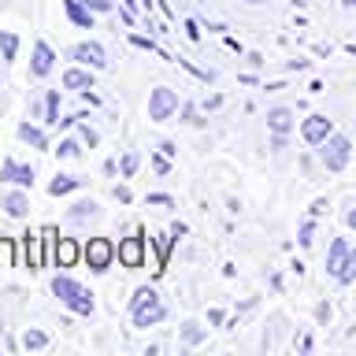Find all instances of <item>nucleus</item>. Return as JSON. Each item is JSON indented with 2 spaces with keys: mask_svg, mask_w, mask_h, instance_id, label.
I'll return each instance as SVG.
<instances>
[{
  "mask_svg": "<svg viewBox=\"0 0 356 356\" xmlns=\"http://www.w3.org/2000/svg\"><path fill=\"white\" fill-rule=\"evenodd\" d=\"M78 186H82V178H78V175H56L49 182V193L63 197V193H71V189H78Z\"/></svg>",
  "mask_w": 356,
  "mask_h": 356,
  "instance_id": "18",
  "label": "nucleus"
},
{
  "mask_svg": "<svg viewBox=\"0 0 356 356\" xmlns=\"http://www.w3.org/2000/svg\"><path fill=\"white\" fill-rule=\"evenodd\" d=\"M345 222H349V227L356 230V208H349V211H345Z\"/></svg>",
  "mask_w": 356,
  "mask_h": 356,
  "instance_id": "39",
  "label": "nucleus"
},
{
  "mask_svg": "<svg viewBox=\"0 0 356 356\" xmlns=\"http://www.w3.org/2000/svg\"><path fill=\"white\" fill-rule=\"evenodd\" d=\"M345 256H349V241H345V238H334V241H330V252H327V275H330V278L338 275V267L345 264Z\"/></svg>",
  "mask_w": 356,
  "mask_h": 356,
  "instance_id": "13",
  "label": "nucleus"
},
{
  "mask_svg": "<svg viewBox=\"0 0 356 356\" xmlns=\"http://www.w3.org/2000/svg\"><path fill=\"white\" fill-rule=\"evenodd\" d=\"M130 316H134V327H152V323H160L167 316V308H163V300L156 297V289H138L130 300Z\"/></svg>",
  "mask_w": 356,
  "mask_h": 356,
  "instance_id": "2",
  "label": "nucleus"
},
{
  "mask_svg": "<svg viewBox=\"0 0 356 356\" xmlns=\"http://www.w3.org/2000/svg\"><path fill=\"white\" fill-rule=\"evenodd\" d=\"M0 338H4V323H0Z\"/></svg>",
  "mask_w": 356,
  "mask_h": 356,
  "instance_id": "43",
  "label": "nucleus"
},
{
  "mask_svg": "<svg viewBox=\"0 0 356 356\" xmlns=\"http://www.w3.org/2000/svg\"><path fill=\"white\" fill-rule=\"evenodd\" d=\"M249 4H267V0H249Z\"/></svg>",
  "mask_w": 356,
  "mask_h": 356,
  "instance_id": "42",
  "label": "nucleus"
},
{
  "mask_svg": "<svg viewBox=\"0 0 356 356\" xmlns=\"http://www.w3.org/2000/svg\"><path fill=\"white\" fill-rule=\"evenodd\" d=\"M316 319L327 323V319H330V305H319V308H316Z\"/></svg>",
  "mask_w": 356,
  "mask_h": 356,
  "instance_id": "36",
  "label": "nucleus"
},
{
  "mask_svg": "<svg viewBox=\"0 0 356 356\" xmlns=\"http://www.w3.org/2000/svg\"><path fill=\"white\" fill-rule=\"evenodd\" d=\"M44 345H49V334H44V330H26V334H22V349H26V353L44 349Z\"/></svg>",
  "mask_w": 356,
  "mask_h": 356,
  "instance_id": "23",
  "label": "nucleus"
},
{
  "mask_svg": "<svg viewBox=\"0 0 356 356\" xmlns=\"http://www.w3.org/2000/svg\"><path fill=\"white\" fill-rule=\"evenodd\" d=\"M52 63H56V52H52L44 41H38V44H33V63H30V74H33V78H44V74L52 71Z\"/></svg>",
  "mask_w": 356,
  "mask_h": 356,
  "instance_id": "10",
  "label": "nucleus"
},
{
  "mask_svg": "<svg viewBox=\"0 0 356 356\" xmlns=\"http://www.w3.org/2000/svg\"><path fill=\"white\" fill-rule=\"evenodd\" d=\"M160 152L167 156V160H171V156H175L178 149H175V141H160Z\"/></svg>",
  "mask_w": 356,
  "mask_h": 356,
  "instance_id": "35",
  "label": "nucleus"
},
{
  "mask_svg": "<svg viewBox=\"0 0 356 356\" xmlns=\"http://www.w3.org/2000/svg\"><path fill=\"white\" fill-rule=\"evenodd\" d=\"M41 245H44L41 234H26V260H30V271H38V267L49 264V260H44V252H41Z\"/></svg>",
  "mask_w": 356,
  "mask_h": 356,
  "instance_id": "15",
  "label": "nucleus"
},
{
  "mask_svg": "<svg viewBox=\"0 0 356 356\" xmlns=\"http://www.w3.org/2000/svg\"><path fill=\"white\" fill-rule=\"evenodd\" d=\"M0 52H4V60H8V63L15 60V52H19V38H15V33L0 30Z\"/></svg>",
  "mask_w": 356,
  "mask_h": 356,
  "instance_id": "25",
  "label": "nucleus"
},
{
  "mask_svg": "<svg viewBox=\"0 0 356 356\" xmlns=\"http://www.w3.org/2000/svg\"><path fill=\"white\" fill-rule=\"evenodd\" d=\"M115 252H119V264H122V267H141V264H145V238H141V234L122 238Z\"/></svg>",
  "mask_w": 356,
  "mask_h": 356,
  "instance_id": "7",
  "label": "nucleus"
},
{
  "mask_svg": "<svg viewBox=\"0 0 356 356\" xmlns=\"http://www.w3.org/2000/svg\"><path fill=\"white\" fill-rule=\"evenodd\" d=\"M97 200H78V204L71 208V216H67V219H71V222H82V219H97Z\"/></svg>",
  "mask_w": 356,
  "mask_h": 356,
  "instance_id": "21",
  "label": "nucleus"
},
{
  "mask_svg": "<svg viewBox=\"0 0 356 356\" xmlns=\"http://www.w3.org/2000/svg\"><path fill=\"white\" fill-rule=\"evenodd\" d=\"M82 4H86L89 11H111V8H115L111 0H82Z\"/></svg>",
  "mask_w": 356,
  "mask_h": 356,
  "instance_id": "31",
  "label": "nucleus"
},
{
  "mask_svg": "<svg viewBox=\"0 0 356 356\" xmlns=\"http://www.w3.org/2000/svg\"><path fill=\"white\" fill-rule=\"evenodd\" d=\"M152 163H156V171H160V175H167V171H171V163H167V156H156Z\"/></svg>",
  "mask_w": 356,
  "mask_h": 356,
  "instance_id": "33",
  "label": "nucleus"
},
{
  "mask_svg": "<svg viewBox=\"0 0 356 356\" xmlns=\"http://www.w3.org/2000/svg\"><path fill=\"white\" fill-rule=\"evenodd\" d=\"M82 256H86V264L93 267V271H108L111 260H115L119 252H115V245H111L108 238H93V241L82 249Z\"/></svg>",
  "mask_w": 356,
  "mask_h": 356,
  "instance_id": "5",
  "label": "nucleus"
},
{
  "mask_svg": "<svg viewBox=\"0 0 356 356\" xmlns=\"http://www.w3.org/2000/svg\"><path fill=\"white\" fill-rule=\"evenodd\" d=\"M130 44H138V49L156 52V41H152V38H141V33H130Z\"/></svg>",
  "mask_w": 356,
  "mask_h": 356,
  "instance_id": "30",
  "label": "nucleus"
},
{
  "mask_svg": "<svg viewBox=\"0 0 356 356\" xmlns=\"http://www.w3.org/2000/svg\"><path fill=\"white\" fill-rule=\"evenodd\" d=\"M44 122H49V127L60 122V93H56V89H49V97H44Z\"/></svg>",
  "mask_w": 356,
  "mask_h": 356,
  "instance_id": "22",
  "label": "nucleus"
},
{
  "mask_svg": "<svg viewBox=\"0 0 356 356\" xmlns=\"http://www.w3.org/2000/svg\"><path fill=\"white\" fill-rule=\"evenodd\" d=\"M115 197L122 200V204H130V189L127 186H115Z\"/></svg>",
  "mask_w": 356,
  "mask_h": 356,
  "instance_id": "38",
  "label": "nucleus"
},
{
  "mask_svg": "<svg viewBox=\"0 0 356 356\" xmlns=\"http://www.w3.org/2000/svg\"><path fill=\"white\" fill-rule=\"evenodd\" d=\"M52 293L60 297L71 312H78V316H93V308H97L93 305V293H89L86 286H78L71 275H56L52 278Z\"/></svg>",
  "mask_w": 356,
  "mask_h": 356,
  "instance_id": "1",
  "label": "nucleus"
},
{
  "mask_svg": "<svg viewBox=\"0 0 356 356\" xmlns=\"http://www.w3.org/2000/svg\"><path fill=\"white\" fill-rule=\"evenodd\" d=\"M134 171H138V152H127V156H122V175H134Z\"/></svg>",
  "mask_w": 356,
  "mask_h": 356,
  "instance_id": "29",
  "label": "nucleus"
},
{
  "mask_svg": "<svg viewBox=\"0 0 356 356\" xmlns=\"http://www.w3.org/2000/svg\"><path fill=\"white\" fill-rule=\"evenodd\" d=\"M74 260H78V241L60 238V245H56V267H74Z\"/></svg>",
  "mask_w": 356,
  "mask_h": 356,
  "instance_id": "17",
  "label": "nucleus"
},
{
  "mask_svg": "<svg viewBox=\"0 0 356 356\" xmlns=\"http://www.w3.org/2000/svg\"><path fill=\"white\" fill-rule=\"evenodd\" d=\"M63 8H67V15H71V22H78V26H86V30H93V11H89L82 0H63Z\"/></svg>",
  "mask_w": 356,
  "mask_h": 356,
  "instance_id": "14",
  "label": "nucleus"
},
{
  "mask_svg": "<svg viewBox=\"0 0 356 356\" xmlns=\"http://www.w3.org/2000/svg\"><path fill=\"white\" fill-rule=\"evenodd\" d=\"M182 341H186V345H200V341H204V327H200V323H193V319L182 323Z\"/></svg>",
  "mask_w": 356,
  "mask_h": 356,
  "instance_id": "24",
  "label": "nucleus"
},
{
  "mask_svg": "<svg viewBox=\"0 0 356 356\" xmlns=\"http://www.w3.org/2000/svg\"><path fill=\"white\" fill-rule=\"evenodd\" d=\"M71 56H74L78 63L93 67V71H104V67H108V56H104V49H100L97 41H82V44H74Z\"/></svg>",
  "mask_w": 356,
  "mask_h": 356,
  "instance_id": "8",
  "label": "nucleus"
},
{
  "mask_svg": "<svg viewBox=\"0 0 356 356\" xmlns=\"http://www.w3.org/2000/svg\"><path fill=\"white\" fill-rule=\"evenodd\" d=\"M0 178H4V182H15V186H33V167L19 163V160H4L0 163Z\"/></svg>",
  "mask_w": 356,
  "mask_h": 356,
  "instance_id": "9",
  "label": "nucleus"
},
{
  "mask_svg": "<svg viewBox=\"0 0 356 356\" xmlns=\"http://www.w3.org/2000/svg\"><path fill=\"white\" fill-rule=\"evenodd\" d=\"M82 141H86V145H97V130H89V127H82Z\"/></svg>",
  "mask_w": 356,
  "mask_h": 356,
  "instance_id": "37",
  "label": "nucleus"
},
{
  "mask_svg": "<svg viewBox=\"0 0 356 356\" xmlns=\"http://www.w3.org/2000/svg\"><path fill=\"white\" fill-rule=\"evenodd\" d=\"M56 152H60V160H74V156L82 152V149H78V141H74V138H63V141H60V149H56Z\"/></svg>",
  "mask_w": 356,
  "mask_h": 356,
  "instance_id": "27",
  "label": "nucleus"
},
{
  "mask_svg": "<svg viewBox=\"0 0 356 356\" xmlns=\"http://www.w3.org/2000/svg\"><path fill=\"white\" fill-rule=\"evenodd\" d=\"M349 156H353V145H349V138H345V134H330V138L319 145V160H323V167H327V171H334V175L349 167Z\"/></svg>",
  "mask_w": 356,
  "mask_h": 356,
  "instance_id": "3",
  "label": "nucleus"
},
{
  "mask_svg": "<svg viewBox=\"0 0 356 356\" xmlns=\"http://www.w3.org/2000/svg\"><path fill=\"white\" fill-rule=\"evenodd\" d=\"M175 111H178V93L167 89V86H156L149 93V119L152 122H167Z\"/></svg>",
  "mask_w": 356,
  "mask_h": 356,
  "instance_id": "4",
  "label": "nucleus"
},
{
  "mask_svg": "<svg viewBox=\"0 0 356 356\" xmlns=\"http://www.w3.org/2000/svg\"><path fill=\"white\" fill-rule=\"evenodd\" d=\"M330 134H334V122H330L327 115H319V111L300 122V138H305L308 145H323V141L330 138Z\"/></svg>",
  "mask_w": 356,
  "mask_h": 356,
  "instance_id": "6",
  "label": "nucleus"
},
{
  "mask_svg": "<svg viewBox=\"0 0 356 356\" xmlns=\"http://www.w3.org/2000/svg\"><path fill=\"white\" fill-rule=\"evenodd\" d=\"M0 267H15V241L0 234Z\"/></svg>",
  "mask_w": 356,
  "mask_h": 356,
  "instance_id": "26",
  "label": "nucleus"
},
{
  "mask_svg": "<svg viewBox=\"0 0 356 356\" xmlns=\"http://www.w3.org/2000/svg\"><path fill=\"white\" fill-rule=\"evenodd\" d=\"M267 130H271L275 138H286V134L293 130V111L289 108H271L267 111Z\"/></svg>",
  "mask_w": 356,
  "mask_h": 356,
  "instance_id": "11",
  "label": "nucleus"
},
{
  "mask_svg": "<svg viewBox=\"0 0 356 356\" xmlns=\"http://www.w3.org/2000/svg\"><path fill=\"white\" fill-rule=\"evenodd\" d=\"M145 200H149V204H163V208H171V204H175V197H167V193H149Z\"/></svg>",
  "mask_w": 356,
  "mask_h": 356,
  "instance_id": "32",
  "label": "nucleus"
},
{
  "mask_svg": "<svg viewBox=\"0 0 356 356\" xmlns=\"http://www.w3.org/2000/svg\"><path fill=\"white\" fill-rule=\"evenodd\" d=\"M334 282H341V286L356 282V249H349V256H345V264L338 267V275H334Z\"/></svg>",
  "mask_w": 356,
  "mask_h": 356,
  "instance_id": "20",
  "label": "nucleus"
},
{
  "mask_svg": "<svg viewBox=\"0 0 356 356\" xmlns=\"http://www.w3.org/2000/svg\"><path fill=\"white\" fill-rule=\"evenodd\" d=\"M134 4H138V0H122V11H130Z\"/></svg>",
  "mask_w": 356,
  "mask_h": 356,
  "instance_id": "40",
  "label": "nucleus"
},
{
  "mask_svg": "<svg viewBox=\"0 0 356 356\" xmlns=\"http://www.w3.org/2000/svg\"><path fill=\"white\" fill-rule=\"evenodd\" d=\"M341 4H345V8H356V0H341Z\"/></svg>",
  "mask_w": 356,
  "mask_h": 356,
  "instance_id": "41",
  "label": "nucleus"
},
{
  "mask_svg": "<svg viewBox=\"0 0 356 356\" xmlns=\"http://www.w3.org/2000/svg\"><path fill=\"white\" fill-rule=\"evenodd\" d=\"M186 38H189V41H197V38H200V30H197V22H193V19L186 22Z\"/></svg>",
  "mask_w": 356,
  "mask_h": 356,
  "instance_id": "34",
  "label": "nucleus"
},
{
  "mask_svg": "<svg viewBox=\"0 0 356 356\" xmlns=\"http://www.w3.org/2000/svg\"><path fill=\"white\" fill-rule=\"evenodd\" d=\"M297 241H300V249H308V245L316 241V227H312V222H305V227H300V238H297Z\"/></svg>",
  "mask_w": 356,
  "mask_h": 356,
  "instance_id": "28",
  "label": "nucleus"
},
{
  "mask_svg": "<svg viewBox=\"0 0 356 356\" xmlns=\"http://www.w3.org/2000/svg\"><path fill=\"white\" fill-rule=\"evenodd\" d=\"M4 211H8L11 219H22V216L30 211V197L19 193V189H15V193H8V197H4Z\"/></svg>",
  "mask_w": 356,
  "mask_h": 356,
  "instance_id": "16",
  "label": "nucleus"
},
{
  "mask_svg": "<svg viewBox=\"0 0 356 356\" xmlns=\"http://www.w3.org/2000/svg\"><path fill=\"white\" fill-rule=\"evenodd\" d=\"M63 89H78V93L93 89V67H89V71H82V67H71V71L63 74Z\"/></svg>",
  "mask_w": 356,
  "mask_h": 356,
  "instance_id": "12",
  "label": "nucleus"
},
{
  "mask_svg": "<svg viewBox=\"0 0 356 356\" xmlns=\"http://www.w3.org/2000/svg\"><path fill=\"white\" fill-rule=\"evenodd\" d=\"M19 138L26 141V145H33V149H49V138H44V130L30 127V122H19Z\"/></svg>",
  "mask_w": 356,
  "mask_h": 356,
  "instance_id": "19",
  "label": "nucleus"
}]
</instances>
